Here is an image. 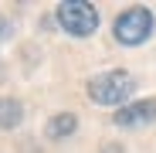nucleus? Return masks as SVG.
I'll use <instances>...</instances> for the list:
<instances>
[{"instance_id": "nucleus-2", "label": "nucleus", "mask_w": 156, "mask_h": 153, "mask_svg": "<svg viewBox=\"0 0 156 153\" xmlns=\"http://www.w3.org/2000/svg\"><path fill=\"white\" fill-rule=\"evenodd\" d=\"M58 24L75 38H88L98 27V14L85 0H65V4H58Z\"/></svg>"}, {"instance_id": "nucleus-7", "label": "nucleus", "mask_w": 156, "mask_h": 153, "mask_svg": "<svg viewBox=\"0 0 156 153\" xmlns=\"http://www.w3.org/2000/svg\"><path fill=\"white\" fill-rule=\"evenodd\" d=\"M0 38H7V20L0 17Z\"/></svg>"}, {"instance_id": "nucleus-4", "label": "nucleus", "mask_w": 156, "mask_h": 153, "mask_svg": "<svg viewBox=\"0 0 156 153\" xmlns=\"http://www.w3.org/2000/svg\"><path fill=\"white\" fill-rule=\"evenodd\" d=\"M153 119H156V99L133 102V106H122L115 112V122L119 126H143V122H153Z\"/></svg>"}, {"instance_id": "nucleus-5", "label": "nucleus", "mask_w": 156, "mask_h": 153, "mask_svg": "<svg viewBox=\"0 0 156 153\" xmlns=\"http://www.w3.org/2000/svg\"><path fill=\"white\" fill-rule=\"evenodd\" d=\"M75 126H78V119H75L71 112H58L55 119L48 122V136H51V140H65V136L75 133Z\"/></svg>"}, {"instance_id": "nucleus-6", "label": "nucleus", "mask_w": 156, "mask_h": 153, "mask_svg": "<svg viewBox=\"0 0 156 153\" xmlns=\"http://www.w3.org/2000/svg\"><path fill=\"white\" fill-rule=\"evenodd\" d=\"M20 119H24L20 102H17V99H0V126H4V129H10V126H17Z\"/></svg>"}, {"instance_id": "nucleus-1", "label": "nucleus", "mask_w": 156, "mask_h": 153, "mask_svg": "<svg viewBox=\"0 0 156 153\" xmlns=\"http://www.w3.org/2000/svg\"><path fill=\"white\" fill-rule=\"evenodd\" d=\"M133 89H136V78L129 71H105L88 82V95L98 106H119L133 95Z\"/></svg>"}, {"instance_id": "nucleus-3", "label": "nucleus", "mask_w": 156, "mask_h": 153, "mask_svg": "<svg viewBox=\"0 0 156 153\" xmlns=\"http://www.w3.org/2000/svg\"><path fill=\"white\" fill-rule=\"evenodd\" d=\"M153 34V14L146 7H129L115 17V41L122 44H143Z\"/></svg>"}]
</instances>
